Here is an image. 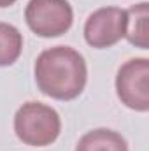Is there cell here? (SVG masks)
Listing matches in <instances>:
<instances>
[{"instance_id": "obj_1", "label": "cell", "mask_w": 149, "mask_h": 151, "mask_svg": "<svg viewBox=\"0 0 149 151\" xmlns=\"http://www.w3.org/2000/svg\"><path fill=\"white\" fill-rule=\"evenodd\" d=\"M39 90L56 100H74L88 81V67L79 51L69 46L44 49L34 67Z\"/></svg>"}, {"instance_id": "obj_2", "label": "cell", "mask_w": 149, "mask_h": 151, "mask_svg": "<svg viewBox=\"0 0 149 151\" xmlns=\"http://www.w3.org/2000/svg\"><path fill=\"white\" fill-rule=\"evenodd\" d=\"M14 132L28 146H49L62 132V119L51 106L30 100L14 114Z\"/></svg>"}, {"instance_id": "obj_3", "label": "cell", "mask_w": 149, "mask_h": 151, "mask_svg": "<svg viewBox=\"0 0 149 151\" xmlns=\"http://www.w3.org/2000/svg\"><path fill=\"white\" fill-rule=\"evenodd\" d=\"M28 28L40 37H58L70 30L74 11L67 0H30L25 9Z\"/></svg>"}, {"instance_id": "obj_4", "label": "cell", "mask_w": 149, "mask_h": 151, "mask_svg": "<svg viewBox=\"0 0 149 151\" xmlns=\"http://www.w3.org/2000/svg\"><path fill=\"white\" fill-rule=\"evenodd\" d=\"M116 91L119 100L133 111L149 109V60L132 58L125 62L116 76Z\"/></svg>"}, {"instance_id": "obj_5", "label": "cell", "mask_w": 149, "mask_h": 151, "mask_svg": "<svg viewBox=\"0 0 149 151\" xmlns=\"http://www.w3.org/2000/svg\"><path fill=\"white\" fill-rule=\"evenodd\" d=\"M126 11L121 7H100L84 23V39L91 47L105 49L125 37Z\"/></svg>"}, {"instance_id": "obj_6", "label": "cell", "mask_w": 149, "mask_h": 151, "mask_svg": "<svg viewBox=\"0 0 149 151\" xmlns=\"http://www.w3.org/2000/svg\"><path fill=\"white\" fill-rule=\"evenodd\" d=\"M125 37L135 47H149V7L148 2L132 5L126 11V30Z\"/></svg>"}, {"instance_id": "obj_7", "label": "cell", "mask_w": 149, "mask_h": 151, "mask_svg": "<svg viewBox=\"0 0 149 151\" xmlns=\"http://www.w3.org/2000/svg\"><path fill=\"white\" fill-rule=\"evenodd\" d=\"M75 151H128V144L116 130L95 128L79 139Z\"/></svg>"}, {"instance_id": "obj_8", "label": "cell", "mask_w": 149, "mask_h": 151, "mask_svg": "<svg viewBox=\"0 0 149 151\" xmlns=\"http://www.w3.org/2000/svg\"><path fill=\"white\" fill-rule=\"evenodd\" d=\"M23 51L21 32L9 23L0 21V67L12 65Z\"/></svg>"}, {"instance_id": "obj_9", "label": "cell", "mask_w": 149, "mask_h": 151, "mask_svg": "<svg viewBox=\"0 0 149 151\" xmlns=\"http://www.w3.org/2000/svg\"><path fill=\"white\" fill-rule=\"evenodd\" d=\"M16 0H0V7H9V5H12Z\"/></svg>"}]
</instances>
